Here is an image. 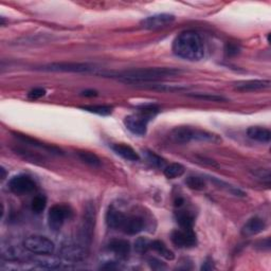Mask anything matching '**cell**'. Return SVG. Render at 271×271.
Here are the masks:
<instances>
[{
    "mask_svg": "<svg viewBox=\"0 0 271 271\" xmlns=\"http://www.w3.org/2000/svg\"><path fill=\"white\" fill-rule=\"evenodd\" d=\"M181 71L176 68L169 67H149V68H135L125 70L116 74H107L111 77H117L125 83L132 84H148L155 83L160 79L179 75Z\"/></svg>",
    "mask_w": 271,
    "mask_h": 271,
    "instance_id": "obj_1",
    "label": "cell"
},
{
    "mask_svg": "<svg viewBox=\"0 0 271 271\" xmlns=\"http://www.w3.org/2000/svg\"><path fill=\"white\" fill-rule=\"evenodd\" d=\"M173 52L186 60L197 61L204 56L202 38L195 31H184L173 43Z\"/></svg>",
    "mask_w": 271,
    "mask_h": 271,
    "instance_id": "obj_2",
    "label": "cell"
},
{
    "mask_svg": "<svg viewBox=\"0 0 271 271\" xmlns=\"http://www.w3.org/2000/svg\"><path fill=\"white\" fill-rule=\"evenodd\" d=\"M24 247L36 256H52L55 250L53 242L41 235H31L27 237L24 242Z\"/></svg>",
    "mask_w": 271,
    "mask_h": 271,
    "instance_id": "obj_3",
    "label": "cell"
},
{
    "mask_svg": "<svg viewBox=\"0 0 271 271\" xmlns=\"http://www.w3.org/2000/svg\"><path fill=\"white\" fill-rule=\"evenodd\" d=\"M94 222H95V212L92 204H87L86 209L84 211L83 219H82V225L79 228L78 232V243L82 244L87 249L89 248L91 241H92V235L94 230Z\"/></svg>",
    "mask_w": 271,
    "mask_h": 271,
    "instance_id": "obj_4",
    "label": "cell"
},
{
    "mask_svg": "<svg viewBox=\"0 0 271 271\" xmlns=\"http://www.w3.org/2000/svg\"><path fill=\"white\" fill-rule=\"evenodd\" d=\"M71 214L72 212L69 206L65 204H54L48 213V226L53 232H58L64 222L71 216Z\"/></svg>",
    "mask_w": 271,
    "mask_h": 271,
    "instance_id": "obj_5",
    "label": "cell"
},
{
    "mask_svg": "<svg viewBox=\"0 0 271 271\" xmlns=\"http://www.w3.org/2000/svg\"><path fill=\"white\" fill-rule=\"evenodd\" d=\"M94 68L85 62H52L41 66L39 70L48 72H76L84 73L92 71Z\"/></svg>",
    "mask_w": 271,
    "mask_h": 271,
    "instance_id": "obj_6",
    "label": "cell"
},
{
    "mask_svg": "<svg viewBox=\"0 0 271 271\" xmlns=\"http://www.w3.org/2000/svg\"><path fill=\"white\" fill-rule=\"evenodd\" d=\"M9 189L15 195H28L36 191V183L27 175H17L9 181Z\"/></svg>",
    "mask_w": 271,
    "mask_h": 271,
    "instance_id": "obj_7",
    "label": "cell"
},
{
    "mask_svg": "<svg viewBox=\"0 0 271 271\" xmlns=\"http://www.w3.org/2000/svg\"><path fill=\"white\" fill-rule=\"evenodd\" d=\"M172 243L178 248H193L197 244L196 234L193 229H178L171 234Z\"/></svg>",
    "mask_w": 271,
    "mask_h": 271,
    "instance_id": "obj_8",
    "label": "cell"
},
{
    "mask_svg": "<svg viewBox=\"0 0 271 271\" xmlns=\"http://www.w3.org/2000/svg\"><path fill=\"white\" fill-rule=\"evenodd\" d=\"M151 120L145 116L137 113L127 116L124 119V125L127 130L136 136H144L148 132V124Z\"/></svg>",
    "mask_w": 271,
    "mask_h": 271,
    "instance_id": "obj_9",
    "label": "cell"
},
{
    "mask_svg": "<svg viewBox=\"0 0 271 271\" xmlns=\"http://www.w3.org/2000/svg\"><path fill=\"white\" fill-rule=\"evenodd\" d=\"M61 257L69 262H79L83 261L87 256V248L82 244L67 242L64 244L60 249Z\"/></svg>",
    "mask_w": 271,
    "mask_h": 271,
    "instance_id": "obj_10",
    "label": "cell"
},
{
    "mask_svg": "<svg viewBox=\"0 0 271 271\" xmlns=\"http://www.w3.org/2000/svg\"><path fill=\"white\" fill-rule=\"evenodd\" d=\"M12 135L14 136L15 139H17L19 142L24 143V144L31 147V148H35L38 150H41L44 152L47 153H50L53 155H62V151L54 145L51 144H47V143H44L33 137H30L28 135H24L20 133H12Z\"/></svg>",
    "mask_w": 271,
    "mask_h": 271,
    "instance_id": "obj_11",
    "label": "cell"
},
{
    "mask_svg": "<svg viewBox=\"0 0 271 271\" xmlns=\"http://www.w3.org/2000/svg\"><path fill=\"white\" fill-rule=\"evenodd\" d=\"M175 20V16L169 13L155 14L141 20V26L148 30H157L170 26Z\"/></svg>",
    "mask_w": 271,
    "mask_h": 271,
    "instance_id": "obj_12",
    "label": "cell"
},
{
    "mask_svg": "<svg viewBox=\"0 0 271 271\" xmlns=\"http://www.w3.org/2000/svg\"><path fill=\"white\" fill-rule=\"evenodd\" d=\"M270 85L269 79H246L234 83V89L241 92H254L267 89Z\"/></svg>",
    "mask_w": 271,
    "mask_h": 271,
    "instance_id": "obj_13",
    "label": "cell"
},
{
    "mask_svg": "<svg viewBox=\"0 0 271 271\" xmlns=\"http://www.w3.org/2000/svg\"><path fill=\"white\" fill-rule=\"evenodd\" d=\"M145 224L143 218L139 216H127L124 219L121 231L127 235H136L144 230Z\"/></svg>",
    "mask_w": 271,
    "mask_h": 271,
    "instance_id": "obj_14",
    "label": "cell"
},
{
    "mask_svg": "<svg viewBox=\"0 0 271 271\" xmlns=\"http://www.w3.org/2000/svg\"><path fill=\"white\" fill-rule=\"evenodd\" d=\"M266 229V222L260 217L250 218L242 228V235L245 237H251L258 235Z\"/></svg>",
    "mask_w": 271,
    "mask_h": 271,
    "instance_id": "obj_15",
    "label": "cell"
},
{
    "mask_svg": "<svg viewBox=\"0 0 271 271\" xmlns=\"http://www.w3.org/2000/svg\"><path fill=\"white\" fill-rule=\"evenodd\" d=\"M194 129L191 126H177L171 132L172 139L178 144H186L193 141Z\"/></svg>",
    "mask_w": 271,
    "mask_h": 271,
    "instance_id": "obj_16",
    "label": "cell"
},
{
    "mask_svg": "<svg viewBox=\"0 0 271 271\" xmlns=\"http://www.w3.org/2000/svg\"><path fill=\"white\" fill-rule=\"evenodd\" d=\"M131 248L132 247L130 242L122 240V238H115V240H111L108 244V249L121 259H126L130 256Z\"/></svg>",
    "mask_w": 271,
    "mask_h": 271,
    "instance_id": "obj_17",
    "label": "cell"
},
{
    "mask_svg": "<svg viewBox=\"0 0 271 271\" xmlns=\"http://www.w3.org/2000/svg\"><path fill=\"white\" fill-rule=\"evenodd\" d=\"M111 150L127 161L140 160V156L138 155V153L132 147L125 144V143H115V144L111 145Z\"/></svg>",
    "mask_w": 271,
    "mask_h": 271,
    "instance_id": "obj_18",
    "label": "cell"
},
{
    "mask_svg": "<svg viewBox=\"0 0 271 271\" xmlns=\"http://www.w3.org/2000/svg\"><path fill=\"white\" fill-rule=\"evenodd\" d=\"M125 217H126V215L123 214L121 211L117 210L115 206H110L107 213H106V217H105L106 224L111 229L120 230L122 225H123Z\"/></svg>",
    "mask_w": 271,
    "mask_h": 271,
    "instance_id": "obj_19",
    "label": "cell"
},
{
    "mask_svg": "<svg viewBox=\"0 0 271 271\" xmlns=\"http://www.w3.org/2000/svg\"><path fill=\"white\" fill-rule=\"evenodd\" d=\"M247 136L261 143H269L271 139V133L266 127L262 126H251L247 130Z\"/></svg>",
    "mask_w": 271,
    "mask_h": 271,
    "instance_id": "obj_20",
    "label": "cell"
},
{
    "mask_svg": "<svg viewBox=\"0 0 271 271\" xmlns=\"http://www.w3.org/2000/svg\"><path fill=\"white\" fill-rule=\"evenodd\" d=\"M13 152L18 155L19 157H22L23 159H25L26 161L31 162V163H35V164H43L45 162V158L36 153L31 152L29 150H26L24 148H19V147H16L13 149Z\"/></svg>",
    "mask_w": 271,
    "mask_h": 271,
    "instance_id": "obj_21",
    "label": "cell"
},
{
    "mask_svg": "<svg viewBox=\"0 0 271 271\" xmlns=\"http://www.w3.org/2000/svg\"><path fill=\"white\" fill-rule=\"evenodd\" d=\"M176 221L181 229L191 230V229H193V227H194L195 219H194L193 214L191 212L180 210L176 213Z\"/></svg>",
    "mask_w": 271,
    "mask_h": 271,
    "instance_id": "obj_22",
    "label": "cell"
},
{
    "mask_svg": "<svg viewBox=\"0 0 271 271\" xmlns=\"http://www.w3.org/2000/svg\"><path fill=\"white\" fill-rule=\"evenodd\" d=\"M151 249L156 251L159 254V256L162 257L163 259H165L168 261H173L174 258H175L174 253L161 241L151 242Z\"/></svg>",
    "mask_w": 271,
    "mask_h": 271,
    "instance_id": "obj_23",
    "label": "cell"
},
{
    "mask_svg": "<svg viewBox=\"0 0 271 271\" xmlns=\"http://www.w3.org/2000/svg\"><path fill=\"white\" fill-rule=\"evenodd\" d=\"M77 156L84 163H86L90 166H93V168L101 166V159L92 152L79 151V152H77Z\"/></svg>",
    "mask_w": 271,
    "mask_h": 271,
    "instance_id": "obj_24",
    "label": "cell"
},
{
    "mask_svg": "<svg viewBox=\"0 0 271 271\" xmlns=\"http://www.w3.org/2000/svg\"><path fill=\"white\" fill-rule=\"evenodd\" d=\"M184 171H185L184 166L181 165L180 163H171L170 165L164 168L163 174L168 179H175L181 177L184 174Z\"/></svg>",
    "mask_w": 271,
    "mask_h": 271,
    "instance_id": "obj_25",
    "label": "cell"
},
{
    "mask_svg": "<svg viewBox=\"0 0 271 271\" xmlns=\"http://www.w3.org/2000/svg\"><path fill=\"white\" fill-rule=\"evenodd\" d=\"M184 182L189 189L194 191H203L206 187V181L199 176H189Z\"/></svg>",
    "mask_w": 271,
    "mask_h": 271,
    "instance_id": "obj_26",
    "label": "cell"
},
{
    "mask_svg": "<svg viewBox=\"0 0 271 271\" xmlns=\"http://www.w3.org/2000/svg\"><path fill=\"white\" fill-rule=\"evenodd\" d=\"M82 109L88 111V113L100 115V116H108L113 111V108L110 106H102V105H94V106H84Z\"/></svg>",
    "mask_w": 271,
    "mask_h": 271,
    "instance_id": "obj_27",
    "label": "cell"
},
{
    "mask_svg": "<svg viewBox=\"0 0 271 271\" xmlns=\"http://www.w3.org/2000/svg\"><path fill=\"white\" fill-rule=\"evenodd\" d=\"M190 97L203 100V101H210V102H225L227 99H225L221 95L217 94H212V93H190Z\"/></svg>",
    "mask_w": 271,
    "mask_h": 271,
    "instance_id": "obj_28",
    "label": "cell"
},
{
    "mask_svg": "<svg viewBox=\"0 0 271 271\" xmlns=\"http://www.w3.org/2000/svg\"><path fill=\"white\" fill-rule=\"evenodd\" d=\"M47 205V198L44 195H38L36 197H34V199L32 200L31 203V208L32 211L35 212V213H40L45 210Z\"/></svg>",
    "mask_w": 271,
    "mask_h": 271,
    "instance_id": "obj_29",
    "label": "cell"
},
{
    "mask_svg": "<svg viewBox=\"0 0 271 271\" xmlns=\"http://www.w3.org/2000/svg\"><path fill=\"white\" fill-rule=\"evenodd\" d=\"M151 249V242L145 237H139L135 242V250L140 253L144 254Z\"/></svg>",
    "mask_w": 271,
    "mask_h": 271,
    "instance_id": "obj_30",
    "label": "cell"
},
{
    "mask_svg": "<svg viewBox=\"0 0 271 271\" xmlns=\"http://www.w3.org/2000/svg\"><path fill=\"white\" fill-rule=\"evenodd\" d=\"M145 156H147V159L156 168H163L164 166V163L165 161L163 160V159L158 156L157 154H155L154 152H151V151H147L145 152Z\"/></svg>",
    "mask_w": 271,
    "mask_h": 271,
    "instance_id": "obj_31",
    "label": "cell"
},
{
    "mask_svg": "<svg viewBox=\"0 0 271 271\" xmlns=\"http://www.w3.org/2000/svg\"><path fill=\"white\" fill-rule=\"evenodd\" d=\"M253 176H256L257 179H259L261 182L269 185L271 178H270V171L268 169H261L258 171H254Z\"/></svg>",
    "mask_w": 271,
    "mask_h": 271,
    "instance_id": "obj_32",
    "label": "cell"
},
{
    "mask_svg": "<svg viewBox=\"0 0 271 271\" xmlns=\"http://www.w3.org/2000/svg\"><path fill=\"white\" fill-rule=\"evenodd\" d=\"M241 52V47L235 43H227L225 46V53L227 56H235L237 54H240Z\"/></svg>",
    "mask_w": 271,
    "mask_h": 271,
    "instance_id": "obj_33",
    "label": "cell"
},
{
    "mask_svg": "<svg viewBox=\"0 0 271 271\" xmlns=\"http://www.w3.org/2000/svg\"><path fill=\"white\" fill-rule=\"evenodd\" d=\"M46 94V90L43 88H35L28 93V98L31 100H37Z\"/></svg>",
    "mask_w": 271,
    "mask_h": 271,
    "instance_id": "obj_34",
    "label": "cell"
},
{
    "mask_svg": "<svg viewBox=\"0 0 271 271\" xmlns=\"http://www.w3.org/2000/svg\"><path fill=\"white\" fill-rule=\"evenodd\" d=\"M149 265L154 270H162V269H165L166 268V266H165L164 263H162L161 261H159L157 259H150L149 260Z\"/></svg>",
    "mask_w": 271,
    "mask_h": 271,
    "instance_id": "obj_35",
    "label": "cell"
},
{
    "mask_svg": "<svg viewBox=\"0 0 271 271\" xmlns=\"http://www.w3.org/2000/svg\"><path fill=\"white\" fill-rule=\"evenodd\" d=\"M211 269H214V265H213L212 260L208 259L201 266V270H211Z\"/></svg>",
    "mask_w": 271,
    "mask_h": 271,
    "instance_id": "obj_36",
    "label": "cell"
},
{
    "mask_svg": "<svg viewBox=\"0 0 271 271\" xmlns=\"http://www.w3.org/2000/svg\"><path fill=\"white\" fill-rule=\"evenodd\" d=\"M82 94L84 95V97H88V98H92V97H97L98 95V92L95 90H85L82 92Z\"/></svg>",
    "mask_w": 271,
    "mask_h": 271,
    "instance_id": "obj_37",
    "label": "cell"
},
{
    "mask_svg": "<svg viewBox=\"0 0 271 271\" xmlns=\"http://www.w3.org/2000/svg\"><path fill=\"white\" fill-rule=\"evenodd\" d=\"M183 199L182 198H177L176 200H175V206H178V208H180V206L183 204Z\"/></svg>",
    "mask_w": 271,
    "mask_h": 271,
    "instance_id": "obj_38",
    "label": "cell"
},
{
    "mask_svg": "<svg viewBox=\"0 0 271 271\" xmlns=\"http://www.w3.org/2000/svg\"><path fill=\"white\" fill-rule=\"evenodd\" d=\"M0 171H2V179L4 180V179L6 178V175H7V173H6V170H5L4 168H2V170H0Z\"/></svg>",
    "mask_w": 271,
    "mask_h": 271,
    "instance_id": "obj_39",
    "label": "cell"
}]
</instances>
